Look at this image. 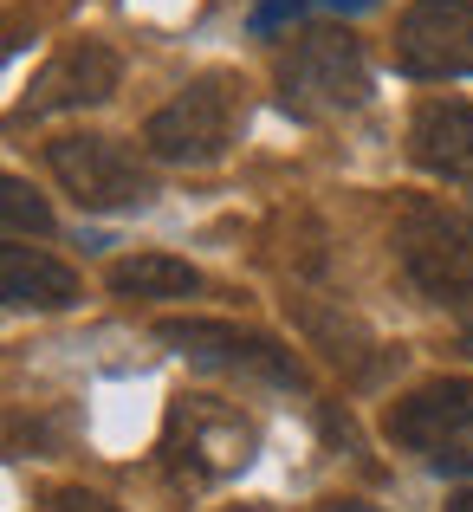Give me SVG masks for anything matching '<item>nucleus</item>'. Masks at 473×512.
Wrapping results in <instances>:
<instances>
[{
	"label": "nucleus",
	"mask_w": 473,
	"mask_h": 512,
	"mask_svg": "<svg viewBox=\"0 0 473 512\" xmlns=\"http://www.w3.org/2000/svg\"><path fill=\"white\" fill-rule=\"evenodd\" d=\"M52 512H124V506H111V500H104V493L65 487V493H52Z\"/></svg>",
	"instance_id": "15"
},
{
	"label": "nucleus",
	"mask_w": 473,
	"mask_h": 512,
	"mask_svg": "<svg viewBox=\"0 0 473 512\" xmlns=\"http://www.w3.org/2000/svg\"><path fill=\"white\" fill-rule=\"evenodd\" d=\"M111 292L117 299H195L201 273L175 253H130L111 266Z\"/></svg>",
	"instance_id": "12"
},
{
	"label": "nucleus",
	"mask_w": 473,
	"mask_h": 512,
	"mask_svg": "<svg viewBox=\"0 0 473 512\" xmlns=\"http://www.w3.org/2000/svg\"><path fill=\"white\" fill-rule=\"evenodd\" d=\"M389 441L422 454L441 474H473V383L467 376H435L409 389L389 409Z\"/></svg>",
	"instance_id": "6"
},
{
	"label": "nucleus",
	"mask_w": 473,
	"mask_h": 512,
	"mask_svg": "<svg viewBox=\"0 0 473 512\" xmlns=\"http://www.w3.org/2000/svg\"><path fill=\"white\" fill-rule=\"evenodd\" d=\"M156 338L175 344L201 370H227V376H247V383H266V389H305V363L279 338H266V331L227 325V318H162Z\"/></svg>",
	"instance_id": "5"
},
{
	"label": "nucleus",
	"mask_w": 473,
	"mask_h": 512,
	"mask_svg": "<svg viewBox=\"0 0 473 512\" xmlns=\"http://www.w3.org/2000/svg\"><path fill=\"white\" fill-rule=\"evenodd\" d=\"M0 227H20V234H52L46 195H33V182H20V175H0Z\"/></svg>",
	"instance_id": "13"
},
{
	"label": "nucleus",
	"mask_w": 473,
	"mask_h": 512,
	"mask_svg": "<svg viewBox=\"0 0 473 512\" xmlns=\"http://www.w3.org/2000/svg\"><path fill=\"white\" fill-rule=\"evenodd\" d=\"M46 169L59 175V188L91 214H130L156 195L150 163L117 137H52Z\"/></svg>",
	"instance_id": "4"
},
{
	"label": "nucleus",
	"mask_w": 473,
	"mask_h": 512,
	"mask_svg": "<svg viewBox=\"0 0 473 512\" xmlns=\"http://www.w3.org/2000/svg\"><path fill=\"white\" fill-rule=\"evenodd\" d=\"M117 78H124L117 52L98 46V39H78V46L52 52V59L39 65L33 91L20 98V117H52V111H85V104H104L117 91Z\"/></svg>",
	"instance_id": "9"
},
{
	"label": "nucleus",
	"mask_w": 473,
	"mask_h": 512,
	"mask_svg": "<svg viewBox=\"0 0 473 512\" xmlns=\"http://www.w3.org/2000/svg\"><path fill=\"white\" fill-rule=\"evenodd\" d=\"M240 111H247V104H240V78L208 72V78H195V85H182L150 117L143 143H150L156 163H175V169L221 163L227 143H234V130H240Z\"/></svg>",
	"instance_id": "1"
},
{
	"label": "nucleus",
	"mask_w": 473,
	"mask_h": 512,
	"mask_svg": "<svg viewBox=\"0 0 473 512\" xmlns=\"http://www.w3.org/2000/svg\"><path fill=\"white\" fill-rule=\"evenodd\" d=\"M227 512H260V506H227Z\"/></svg>",
	"instance_id": "20"
},
{
	"label": "nucleus",
	"mask_w": 473,
	"mask_h": 512,
	"mask_svg": "<svg viewBox=\"0 0 473 512\" xmlns=\"http://www.w3.org/2000/svg\"><path fill=\"white\" fill-rule=\"evenodd\" d=\"M461 350H467V357H473V325H467V331H461Z\"/></svg>",
	"instance_id": "19"
},
{
	"label": "nucleus",
	"mask_w": 473,
	"mask_h": 512,
	"mask_svg": "<svg viewBox=\"0 0 473 512\" xmlns=\"http://www.w3.org/2000/svg\"><path fill=\"white\" fill-rule=\"evenodd\" d=\"M312 512H376V506L370 500H318Z\"/></svg>",
	"instance_id": "16"
},
{
	"label": "nucleus",
	"mask_w": 473,
	"mask_h": 512,
	"mask_svg": "<svg viewBox=\"0 0 473 512\" xmlns=\"http://www.w3.org/2000/svg\"><path fill=\"white\" fill-rule=\"evenodd\" d=\"M409 156L428 175L473 188V104H422L409 124Z\"/></svg>",
	"instance_id": "10"
},
{
	"label": "nucleus",
	"mask_w": 473,
	"mask_h": 512,
	"mask_svg": "<svg viewBox=\"0 0 473 512\" xmlns=\"http://www.w3.org/2000/svg\"><path fill=\"white\" fill-rule=\"evenodd\" d=\"M305 7H312V0H260V7H253V33H279V26L299 20Z\"/></svg>",
	"instance_id": "14"
},
{
	"label": "nucleus",
	"mask_w": 473,
	"mask_h": 512,
	"mask_svg": "<svg viewBox=\"0 0 473 512\" xmlns=\"http://www.w3.org/2000/svg\"><path fill=\"white\" fill-rule=\"evenodd\" d=\"M396 260L435 305H473V227L441 201H409L396 221Z\"/></svg>",
	"instance_id": "3"
},
{
	"label": "nucleus",
	"mask_w": 473,
	"mask_h": 512,
	"mask_svg": "<svg viewBox=\"0 0 473 512\" xmlns=\"http://www.w3.org/2000/svg\"><path fill=\"white\" fill-rule=\"evenodd\" d=\"M448 512H473V487H461V493H454V500H448Z\"/></svg>",
	"instance_id": "17"
},
{
	"label": "nucleus",
	"mask_w": 473,
	"mask_h": 512,
	"mask_svg": "<svg viewBox=\"0 0 473 512\" xmlns=\"http://www.w3.org/2000/svg\"><path fill=\"white\" fill-rule=\"evenodd\" d=\"M324 7H344V13H357V7H370V0H324Z\"/></svg>",
	"instance_id": "18"
},
{
	"label": "nucleus",
	"mask_w": 473,
	"mask_h": 512,
	"mask_svg": "<svg viewBox=\"0 0 473 512\" xmlns=\"http://www.w3.org/2000/svg\"><path fill=\"white\" fill-rule=\"evenodd\" d=\"M396 65L409 78H473V0H415L396 20Z\"/></svg>",
	"instance_id": "8"
},
{
	"label": "nucleus",
	"mask_w": 473,
	"mask_h": 512,
	"mask_svg": "<svg viewBox=\"0 0 473 512\" xmlns=\"http://www.w3.org/2000/svg\"><path fill=\"white\" fill-rule=\"evenodd\" d=\"M253 448H260V435H253V422L240 409H227V402H214V396H175L162 454H169L182 474L227 480L253 461Z\"/></svg>",
	"instance_id": "7"
},
{
	"label": "nucleus",
	"mask_w": 473,
	"mask_h": 512,
	"mask_svg": "<svg viewBox=\"0 0 473 512\" xmlns=\"http://www.w3.org/2000/svg\"><path fill=\"white\" fill-rule=\"evenodd\" d=\"M279 98L299 117H344L370 98V65H363V46L337 26H318V33H299L292 52L279 59Z\"/></svg>",
	"instance_id": "2"
},
{
	"label": "nucleus",
	"mask_w": 473,
	"mask_h": 512,
	"mask_svg": "<svg viewBox=\"0 0 473 512\" xmlns=\"http://www.w3.org/2000/svg\"><path fill=\"white\" fill-rule=\"evenodd\" d=\"M0 305H33V312H65L78 305V273L39 247L0 240Z\"/></svg>",
	"instance_id": "11"
}]
</instances>
